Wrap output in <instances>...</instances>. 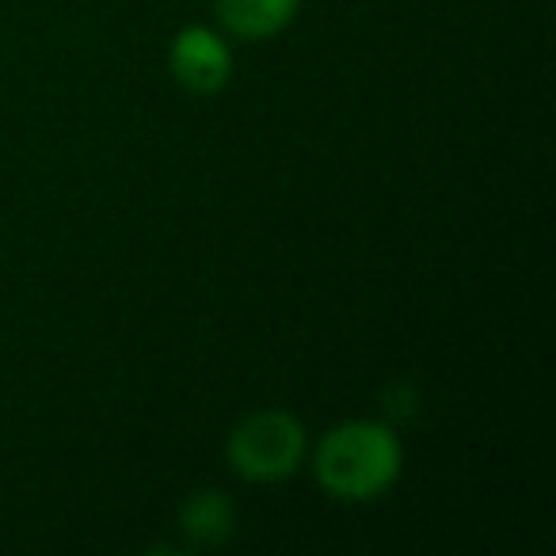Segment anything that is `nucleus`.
<instances>
[{"label": "nucleus", "instance_id": "5", "mask_svg": "<svg viewBox=\"0 0 556 556\" xmlns=\"http://www.w3.org/2000/svg\"><path fill=\"white\" fill-rule=\"evenodd\" d=\"M237 526V507L222 488H199L179 507V530L194 548H214L232 538Z\"/></svg>", "mask_w": 556, "mask_h": 556}, {"label": "nucleus", "instance_id": "4", "mask_svg": "<svg viewBox=\"0 0 556 556\" xmlns=\"http://www.w3.org/2000/svg\"><path fill=\"white\" fill-rule=\"evenodd\" d=\"M302 12V0H214V16L229 39L267 42Z\"/></svg>", "mask_w": 556, "mask_h": 556}, {"label": "nucleus", "instance_id": "1", "mask_svg": "<svg viewBox=\"0 0 556 556\" xmlns=\"http://www.w3.org/2000/svg\"><path fill=\"white\" fill-rule=\"evenodd\" d=\"M401 434L381 419H343L313 446V477L336 503H374L401 480Z\"/></svg>", "mask_w": 556, "mask_h": 556}, {"label": "nucleus", "instance_id": "3", "mask_svg": "<svg viewBox=\"0 0 556 556\" xmlns=\"http://www.w3.org/2000/svg\"><path fill=\"white\" fill-rule=\"evenodd\" d=\"M168 73L184 92L217 96L232 80V47L210 24H187L168 42Z\"/></svg>", "mask_w": 556, "mask_h": 556}, {"label": "nucleus", "instance_id": "2", "mask_svg": "<svg viewBox=\"0 0 556 556\" xmlns=\"http://www.w3.org/2000/svg\"><path fill=\"white\" fill-rule=\"evenodd\" d=\"M225 462L244 484H282L309 462V431L287 408L248 412L225 439Z\"/></svg>", "mask_w": 556, "mask_h": 556}]
</instances>
